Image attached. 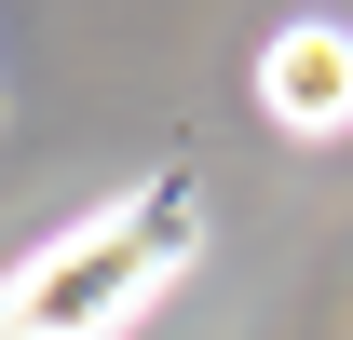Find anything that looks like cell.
Returning a JSON list of instances; mask_svg holds the SVG:
<instances>
[{
  "instance_id": "obj_1",
  "label": "cell",
  "mask_w": 353,
  "mask_h": 340,
  "mask_svg": "<svg viewBox=\"0 0 353 340\" xmlns=\"http://www.w3.org/2000/svg\"><path fill=\"white\" fill-rule=\"evenodd\" d=\"M176 258H190V205H176V191L82 218V232H54V245L14 272V340H109V327H136V313L176 286Z\"/></svg>"
},
{
  "instance_id": "obj_2",
  "label": "cell",
  "mask_w": 353,
  "mask_h": 340,
  "mask_svg": "<svg viewBox=\"0 0 353 340\" xmlns=\"http://www.w3.org/2000/svg\"><path fill=\"white\" fill-rule=\"evenodd\" d=\"M259 109L285 136H340L353 123V28H272L259 41Z\"/></svg>"
}]
</instances>
